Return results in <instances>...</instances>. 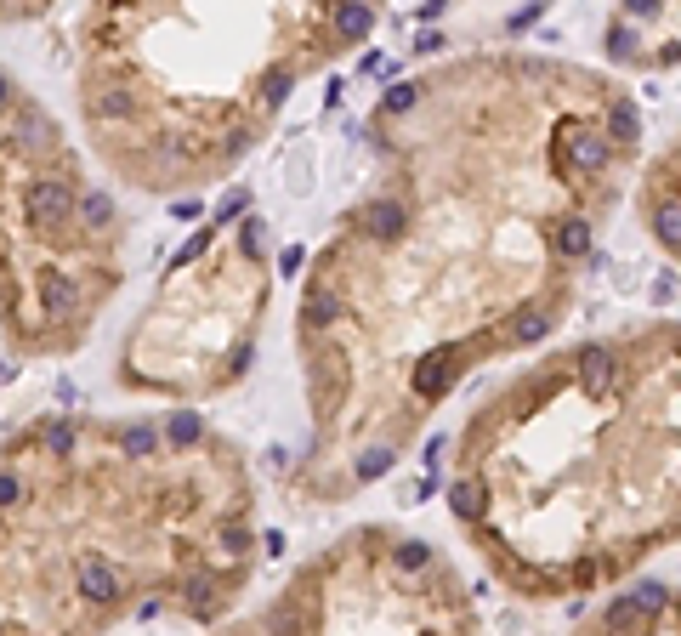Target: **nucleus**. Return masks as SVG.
<instances>
[{"label":"nucleus","mask_w":681,"mask_h":636,"mask_svg":"<svg viewBox=\"0 0 681 636\" xmlns=\"http://www.w3.org/2000/svg\"><path fill=\"white\" fill-rule=\"evenodd\" d=\"M91 114H97V120H131V114H137V97L125 86H97L91 91Z\"/></svg>","instance_id":"9"},{"label":"nucleus","mask_w":681,"mask_h":636,"mask_svg":"<svg viewBox=\"0 0 681 636\" xmlns=\"http://www.w3.org/2000/svg\"><path fill=\"white\" fill-rule=\"evenodd\" d=\"M239 239H245V250H250V256H262V250H267V228L256 222V216H250L245 228H239Z\"/></svg>","instance_id":"25"},{"label":"nucleus","mask_w":681,"mask_h":636,"mask_svg":"<svg viewBox=\"0 0 681 636\" xmlns=\"http://www.w3.org/2000/svg\"><path fill=\"white\" fill-rule=\"evenodd\" d=\"M426 563H432V546H420V540L398 546V568H426Z\"/></svg>","instance_id":"23"},{"label":"nucleus","mask_w":681,"mask_h":636,"mask_svg":"<svg viewBox=\"0 0 681 636\" xmlns=\"http://www.w3.org/2000/svg\"><path fill=\"white\" fill-rule=\"evenodd\" d=\"M579 387L591 392V398H608V392L619 387V353L602 347V341H591V347L579 353Z\"/></svg>","instance_id":"3"},{"label":"nucleus","mask_w":681,"mask_h":636,"mask_svg":"<svg viewBox=\"0 0 681 636\" xmlns=\"http://www.w3.org/2000/svg\"><path fill=\"white\" fill-rule=\"evenodd\" d=\"M364 233L369 239H381V245H398L403 233H409V211H403V199H375V205H364Z\"/></svg>","instance_id":"4"},{"label":"nucleus","mask_w":681,"mask_h":636,"mask_svg":"<svg viewBox=\"0 0 681 636\" xmlns=\"http://www.w3.org/2000/svg\"><path fill=\"white\" fill-rule=\"evenodd\" d=\"M551 245H557V256H591V222L585 216H568V222H557V233H551Z\"/></svg>","instance_id":"10"},{"label":"nucleus","mask_w":681,"mask_h":636,"mask_svg":"<svg viewBox=\"0 0 681 636\" xmlns=\"http://www.w3.org/2000/svg\"><path fill=\"white\" fill-rule=\"evenodd\" d=\"M46 443H52L57 455H63V449H69V443H74V432H69V426H52V432H46Z\"/></svg>","instance_id":"29"},{"label":"nucleus","mask_w":681,"mask_h":636,"mask_svg":"<svg viewBox=\"0 0 681 636\" xmlns=\"http://www.w3.org/2000/svg\"><path fill=\"white\" fill-rule=\"evenodd\" d=\"M23 495V483H18V472H0V506H12V500Z\"/></svg>","instance_id":"28"},{"label":"nucleus","mask_w":681,"mask_h":636,"mask_svg":"<svg viewBox=\"0 0 681 636\" xmlns=\"http://www.w3.org/2000/svg\"><path fill=\"white\" fill-rule=\"evenodd\" d=\"M602 625H608V631H630V625H647V614L630 597H613L608 608H602Z\"/></svg>","instance_id":"15"},{"label":"nucleus","mask_w":681,"mask_h":636,"mask_svg":"<svg viewBox=\"0 0 681 636\" xmlns=\"http://www.w3.org/2000/svg\"><path fill=\"white\" fill-rule=\"evenodd\" d=\"M171 438H176V443H193V438H199V415H176V421H171Z\"/></svg>","instance_id":"27"},{"label":"nucleus","mask_w":681,"mask_h":636,"mask_svg":"<svg viewBox=\"0 0 681 636\" xmlns=\"http://www.w3.org/2000/svg\"><path fill=\"white\" fill-rule=\"evenodd\" d=\"M454 370H460L454 347H437L432 358H420V364H415V392H420V398H443V392L454 387Z\"/></svg>","instance_id":"5"},{"label":"nucleus","mask_w":681,"mask_h":636,"mask_svg":"<svg viewBox=\"0 0 681 636\" xmlns=\"http://www.w3.org/2000/svg\"><path fill=\"white\" fill-rule=\"evenodd\" d=\"M625 597L636 602V608H642L647 619H659L664 608H670V585H664V580H636V585L625 591Z\"/></svg>","instance_id":"13"},{"label":"nucleus","mask_w":681,"mask_h":636,"mask_svg":"<svg viewBox=\"0 0 681 636\" xmlns=\"http://www.w3.org/2000/svg\"><path fill=\"white\" fill-rule=\"evenodd\" d=\"M120 443L131 449V455H148V449L159 443V432H154V426H125V432H120Z\"/></svg>","instance_id":"20"},{"label":"nucleus","mask_w":681,"mask_h":636,"mask_svg":"<svg viewBox=\"0 0 681 636\" xmlns=\"http://www.w3.org/2000/svg\"><path fill=\"white\" fill-rule=\"evenodd\" d=\"M415 52H420V57H426V52H443V35H437V29H426V35L415 40Z\"/></svg>","instance_id":"30"},{"label":"nucleus","mask_w":681,"mask_h":636,"mask_svg":"<svg viewBox=\"0 0 681 636\" xmlns=\"http://www.w3.org/2000/svg\"><path fill=\"white\" fill-rule=\"evenodd\" d=\"M222 551H227V557H245V551H250V529H222Z\"/></svg>","instance_id":"26"},{"label":"nucleus","mask_w":681,"mask_h":636,"mask_svg":"<svg viewBox=\"0 0 681 636\" xmlns=\"http://www.w3.org/2000/svg\"><path fill=\"white\" fill-rule=\"evenodd\" d=\"M562 159H568L574 171L591 177V171H602V165L613 159V137H608V131H585V125H574V131L562 137Z\"/></svg>","instance_id":"2"},{"label":"nucleus","mask_w":681,"mask_h":636,"mask_svg":"<svg viewBox=\"0 0 681 636\" xmlns=\"http://www.w3.org/2000/svg\"><path fill=\"white\" fill-rule=\"evenodd\" d=\"M301 262H307V256H301V245H296V250H284V256H279V267H284V273H296Z\"/></svg>","instance_id":"32"},{"label":"nucleus","mask_w":681,"mask_h":636,"mask_svg":"<svg viewBox=\"0 0 681 636\" xmlns=\"http://www.w3.org/2000/svg\"><path fill=\"white\" fill-rule=\"evenodd\" d=\"M290 86H296V80H290V69H273V74H267V108H279L284 97H290Z\"/></svg>","instance_id":"21"},{"label":"nucleus","mask_w":681,"mask_h":636,"mask_svg":"<svg viewBox=\"0 0 681 636\" xmlns=\"http://www.w3.org/2000/svg\"><path fill=\"white\" fill-rule=\"evenodd\" d=\"M608 46H613V57H636V35H630L625 23H613L608 29Z\"/></svg>","instance_id":"24"},{"label":"nucleus","mask_w":681,"mask_h":636,"mask_svg":"<svg viewBox=\"0 0 681 636\" xmlns=\"http://www.w3.org/2000/svg\"><path fill=\"white\" fill-rule=\"evenodd\" d=\"M653 239L670 245V250H681V194H670V199L653 205Z\"/></svg>","instance_id":"11"},{"label":"nucleus","mask_w":681,"mask_h":636,"mask_svg":"<svg viewBox=\"0 0 681 636\" xmlns=\"http://www.w3.org/2000/svg\"><path fill=\"white\" fill-rule=\"evenodd\" d=\"M74 205H80V194H74L69 177H40V182H29V194H23L29 222H69Z\"/></svg>","instance_id":"1"},{"label":"nucleus","mask_w":681,"mask_h":636,"mask_svg":"<svg viewBox=\"0 0 681 636\" xmlns=\"http://www.w3.org/2000/svg\"><path fill=\"white\" fill-rule=\"evenodd\" d=\"M449 506L460 523H477V517H489V495H483V483H472V477H460L449 489Z\"/></svg>","instance_id":"8"},{"label":"nucleus","mask_w":681,"mask_h":636,"mask_svg":"<svg viewBox=\"0 0 681 636\" xmlns=\"http://www.w3.org/2000/svg\"><path fill=\"white\" fill-rule=\"evenodd\" d=\"M12 103V80H6V74H0V108Z\"/></svg>","instance_id":"33"},{"label":"nucleus","mask_w":681,"mask_h":636,"mask_svg":"<svg viewBox=\"0 0 681 636\" xmlns=\"http://www.w3.org/2000/svg\"><path fill=\"white\" fill-rule=\"evenodd\" d=\"M74 211L86 216L91 228H108V222H114V199H108V194H86L80 205H74Z\"/></svg>","instance_id":"18"},{"label":"nucleus","mask_w":681,"mask_h":636,"mask_svg":"<svg viewBox=\"0 0 681 636\" xmlns=\"http://www.w3.org/2000/svg\"><path fill=\"white\" fill-rule=\"evenodd\" d=\"M415 103H420V86H409V80H403V86H392L381 97V114H409Z\"/></svg>","instance_id":"19"},{"label":"nucleus","mask_w":681,"mask_h":636,"mask_svg":"<svg viewBox=\"0 0 681 636\" xmlns=\"http://www.w3.org/2000/svg\"><path fill=\"white\" fill-rule=\"evenodd\" d=\"M545 330H551V318H545L540 307H528V313L511 318V336H517V341H540Z\"/></svg>","instance_id":"17"},{"label":"nucleus","mask_w":681,"mask_h":636,"mask_svg":"<svg viewBox=\"0 0 681 636\" xmlns=\"http://www.w3.org/2000/svg\"><path fill=\"white\" fill-rule=\"evenodd\" d=\"M608 131L619 142H636L642 137V120H636V103H625V97H619V103H613V114H608Z\"/></svg>","instance_id":"16"},{"label":"nucleus","mask_w":681,"mask_h":636,"mask_svg":"<svg viewBox=\"0 0 681 636\" xmlns=\"http://www.w3.org/2000/svg\"><path fill=\"white\" fill-rule=\"evenodd\" d=\"M625 12H630V18H653V12H659V0H625Z\"/></svg>","instance_id":"31"},{"label":"nucleus","mask_w":681,"mask_h":636,"mask_svg":"<svg viewBox=\"0 0 681 636\" xmlns=\"http://www.w3.org/2000/svg\"><path fill=\"white\" fill-rule=\"evenodd\" d=\"M80 597L86 602H120V574H114L103 557H86V563H80Z\"/></svg>","instance_id":"7"},{"label":"nucleus","mask_w":681,"mask_h":636,"mask_svg":"<svg viewBox=\"0 0 681 636\" xmlns=\"http://www.w3.org/2000/svg\"><path fill=\"white\" fill-rule=\"evenodd\" d=\"M386 466H392V449H369V455L358 460V477H364V483H369V477H381Z\"/></svg>","instance_id":"22"},{"label":"nucleus","mask_w":681,"mask_h":636,"mask_svg":"<svg viewBox=\"0 0 681 636\" xmlns=\"http://www.w3.org/2000/svg\"><path fill=\"white\" fill-rule=\"evenodd\" d=\"M335 318H341V296L335 290H313L307 296V330H330Z\"/></svg>","instance_id":"14"},{"label":"nucleus","mask_w":681,"mask_h":636,"mask_svg":"<svg viewBox=\"0 0 681 636\" xmlns=\"http://www.w3.org/2000/svg\"><path fill=\"white\" fill-rule=\"evenodd\" d=\"M335 29H341V40H364L375 29V12H369L364 0H341L335 6Z\"/></svg>","instance_id":"12"},{"label":"nucleus","mask_w":681,"mask_h":636,"mask_svg":"<svg viewBox=\"0 0 681 636\" xmlns=\"http://www.w3.org/2000/svg\"><path fill=\"white\" fill-rule=\"evenodd\" d=\"M40 307H46V318L80 313V290L69 284V273H57V267H46V273H40Z\"/></svg>","instance_id":"6"}]
</instances>
